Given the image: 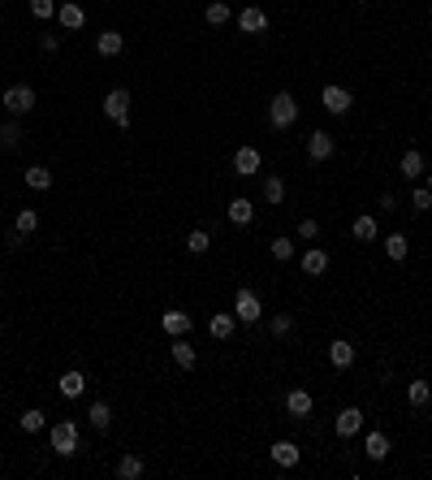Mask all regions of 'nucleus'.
<instances>
[{
  "label": "nucleus",
  "mask_w": 432,
  "mask_h": 480,
  "mask_svg": "<svg viewBox=\"0 0 432 480\" xmlns=\"http://www.w3.org/2000/svg\"><path fill=\"white\" fill-rule=\"evenodd\" d=\"M333 151H338V139L329 130H311L307 134V156L315 160V165H320V160H333Z\"/></svg>",
  "instance_id": "7"
},
{
  "label": "nucleus",
  "mask_w": 432,
  "mask_h": 480,
  "mask_svg": "<svg viewBox=\"0 0 432 480\" xmlns=\"http://www.w3.org/2000/svg\"><path fill=\"white\" fill-rule=\"evenodd\" d=\"M35 100H39L35 87H31V82H18V87H9L5 95H0V109H5L9 117H26V113L35 109Z\"/></svg>",
  "instance_id": "3"
},
{
  "label": "nucleus",
  "mask_w": 432,
  "mask_h": 480,
  "mask_svg": "<svg viewBox=\"0 0 432 480\" xmlns=\"http://www.w3.org/2000/svg\"><path fill=\"white\" fill-rule=\"evenodd\" d=\"M268 251H273V260H277V264H290V260L298 255L294 238H273V247H268Z\"/></svg>",
  "instance_id": "30"
},
{
  "label": "nucleus",
  "mask_w": 432,
  "mask_h": 480,
  "mask_svg": "<svg viewBox=\"0 0 432 480\" xmlns=\"http://www.w3.org/2000/svg\"><path fill=\"white\" fill-rule=\"evenodd\" d=\"M234 22H238V31H242V35H264V31H268V14H264V9H255V5H247L242 14H234Z\"/></svg>",
  "instance_id": "10"
},
{
  "label": "nucleus",
  "mask_w": 432,
  "mask_h": 480,
  "mask_svg": "<svg viewBox=\"0 0 432 480\" xmlns=\"http://www.w3.org/2000/svg\"><path fill=\"white\" fill-rule=\"evenodd\" d=\"M104 117L113 122L117 130H130V91L126 87H113L104 95Z\"/></svg>",
  "instance_id": "4"
},
{
  "label": "nucleus",
  "mask_w": 432,
  "mask_h": 480,
  "mask_svg": "<svg viewBox=\"0 0 432 480\" xmlns=\"http://www.w3.org/2000/svg\"><path fill=\"white\" fill-rule=\"evenodd\" d=\"M320 104H324V113H333V117H346V113H350V104H355V95H350L346 87L329 82V87L320 91Z\"/></svg>",
  "instance_id": "5"
},
{
  "label": "nucleus",
  "mask_w": 432,
  "mask_h": 480,
  "mask_svg": "<svg viewBox=\"0 0 432 480\" xmlns=\"http://www.w3.org/2000/svg\"><path fill=\"white\" fill-rule=\"evenodd\" d=\"M0 147H5V151H18V147H22V122H18V117L0 122Z\"/></svg>",
  "instance_id": "25"
},
{
  "label": "nucleus",
  "mask_w": 432,
  "mask_h": 480,
  "mask_svg": "<svg viewBox=\"0 0 432 480\" xmlns=\"http://www.w3.org/2000/svg\"><path fill=\"white\" fill-rule=\"evenodd\" d=\"M0 5H9V0H0Z\"/></svg>",
  "instance_id": "43"
},
{
  "label": "nucleus",
  "mask_w": 432,
  "mask_h": 480,
  "mask_svg": "<svg viewBox=\"0 0 432 480\" xmlns=\"http://www.w3.org/2000/svg\"><path fill=\"white\" fill-rule=\"evenodd\" d=\"M329 363L333 368H355V342H346V338L329 342Z\"/></svg>",
  "instance_id": "21"
},
{
  "label": "nucleus",
  "mask_w": 432,
  "mask_h": 480,
  "mask_svg": "<svg viewBox=\"0 0 432 480\" xmlns=\"http://www.w3.org/2000/svg\"><path fill=\"white\" fill-rule=\"evenodd\" d=\"M57 5H61V0H31V14L39 22H48V18H57Z\"/></svg>",
  "instance_id": "38"
},
{
  "label": "nucleus",
  "mask_w": 432,
  "mask_h": 480,
  "mask_svg": "<svg viewBox=\"0 0 432 480\" xmlns=\"http://www.w3.org/2000/svg\"><path fill=\"white\" fill-rule=\"evenodd\" d=\"M350 234L359 238V242H372L376 234H381V230H376V217H355V225H350Z\"/></svg>",
  "instance_id": "29"
},
{
  "label": "nucleus",
  "mask_w": 432,
  "mask_h": 480,
  "mask_svg": "<svg viewBox=\"0 0 432 480\" xmlns=\"http://www.w3.org/2000/svg\"><path fill=\"white\" fill-rule=\"evenodd\" d=\"M311 407H315V402H311L307 390H290V394H286V415H290V420H307Z\"/></svg>",
  "instance_id": "17"
},
{
  "label": "nucleus",
  "mask_w": 432,
  "mask_h": 480,
  "mask_svg": "<svg viewBox=\"0 0 432 480\" xmlns=\"http://www.w3.org/2000/svg\"><path fill=\"white\" fill-rule=\"evenodd\" d=\"M14 230L31 238V234L39 230V212H35V208H22V212H18V221H14Z\"/></svg>",
  "instance_id": "32"
},
{
  "label": "nucleus",
  "mask_w": 432,
  "mask_h": 480,
  "mask_svg": "<svg viewBox=\"0 0 432 480\" xmlns=\"http://www.w3.org/2000/svg\"><path fill=\"white\" fill-rule=\"evenodd\" d=\"M234 329H238V316H234V311H212L207 334H212L216 342H230V338H234Z\"/></svg>",
  "instance_id": "12"
},
{
  "label": "nucleus",
  "mask_w": 432,
  "mask_h": 480,
  "mask_svg": "<svg viewBox=\"0 0 432 480\" xmlns=\"http://www.w3.org/2000/svg\"><path fill=\"white\" fill-rule=\"evenodd\" d=\"M113 471H117V480H139V476H143L147 467H143V459H139V454H122Z\"/></svg>",
  "instance_id": "26"
},
{
  "label": "nucleus",
  "mask_w": 432,
  "mask_h": 480,
  "mask_svg": "<svg viewBox=\"0 0 432 480\" xmlns=\"http://www.w3.org/2000/svg\"><path fill=\"white\" fill-rule=\"evenodd\" d=\"M48 446H52L57 459H74L82 450L78 446V424L74 420H57V424H52V433H48Z\"/></svg>",
  "instance_id": "1"
},
{
  "label": "nucleus",
  "mask_w": 432,
  "mask_h": 480,
  "mask_svg": "<svg viewBox=\"0 0 432 480\" xmlns=\"http://www.w3.org/2000/svg\"><path fill=\"white\" fill-rule=\"evenodd\" d=\"M298 122V100L290 91H277L273 100H268V126L273 130H290Z\"/></svg>",
  "instance_id": "2"
},
{
  "label": "nucleus",
  "mask_w": 432,
  "mask_h": 480,
  "mask_svg": "<svg viewBox=\"0 0 432 480\" xmlns=\"http://www.w3.org/2000/svg\"><path fill=\"white\" fill-rule=\"evenodd\" d=\"M0 31H5V22H0Z\"/></svg>",
  "instance_id": "44"
},
{
  "label": "nucleus",
  "mask_w": 432,
  "mask_h": 480,
  "mask_svg": "<svg viewBox=\"0 0 432 480\" xmlns=\"http://www.w3.org/2000/svg\"><path fill=\"white\" fill-rule=\"evenodd\" d=\"M428 191H432V174H428Z\"/></svg>",
  "instance_id": "42"
},
{
  "label": "nucleus",
  "mask_w": 432,
  "mask_h": 480,
  "mask_svg": "<svg viewBox=\"0 0 432 480\" xmlns=\"http://www.w3.org/2000/svg\"><path fill=\"white\" fill-rule=\"evenodd\" d=\"M298 238H303V242L320 238V225H315V221H298Z\"/></svg>",
  "instance_id": "40"
},
{
  "label": "nucleus",
  "mask_w": 432,
  "mask_h": 480,
  "mask_svg": "<svg viewBox=\"0 0 432 480\" xmlns=\"http://www.w3.org/2000/svg\"><path fill=\"white\" fill-rule=\"evenodd\" d=\"M207 247H212V234H207V230H190V234H186V251H190V255H203Z\"/></svg>",
  "instance_id": "34"
},
{
  "label": "nucleus",
  "mask_w": 432,
  "mask_h": 480,
  "mask_svg": "<svg viewBox=\"0 0 432 480\" xmlns=\"http://www.w3.org/2000/svg\"><path fill=\"white\" fill-rule=\"evenodd\" d=\"M268 329H273V338H286V334L294 329V316H290V311H277L273 320H268Z\"/></svg>",
  "instance_id": "37"
},
{
  "label": "nucleus",
  "mask_w": 432,
  "mask_h": 480,
  "mask_svg": "<svg viewBox=\"0 0 432 480\" xmlns=\"http://www.w3.org/2000/svg\"><path fill=\"white\" fill-rule=\"evenodd\" d=\"M190 325H195L190 311H165V316H160V329H165L169 338H186V334H190Z\"/></svg>",
  "instance_id": "15"
},
{
  "label": "nucleus",
  "mask_w": 432,
  "mask_h": 480,
  "mask_svg": "<svg viewBox=\"0 0 432 480\" xmlns=\"http://www.w3.org/2000/svg\"><path fill=\"white\" fill-rule=\"evenodd\" d=\"M61 48V35H43V52H57Z\"/></svg>",
  "instance_id": "41"
},
{
  "label": "nucleus",
  "mask_w": 432,
  "mask_h": 480,
  "mask_svg": "<svg viewBox=\"0 0 432 480\" xmlns=\"http://www.w3.org/2000/svg\"><path fill=\"white\" fill-rule=\"evenodd\" d=\"M22 182H26V186H31V191H48V186H52V174H48V169H43V165H31V169H26V178H22Z\"/></svg>",
  "instance_id": "31"
},
{
  "label": "nucleus",
  "mask_w": 432,
  "mask_h": 480,
  "mask_svg": "<svg viewBox=\"0 0 432 480\" xmlns=\"http://www.w3.org/2000/svg\"><path fill=\"white\" fill-rule=\"evenodd\" d=\"M234 316L242 320V325H255V320L264 316L259 294H255V290H238V294H234Z\"/></svg>",
  "instance_id": "6"
},
{
  "label": "nucleus",
  "mask_w": 432,
  "mask_h": 480,
  "mask_svg": "<svg viewBox=\"0 0 432 480\" xmlns=\"http://www.w3.org/2000/svg\"><path fill=\"white\" fill-rule=\"evenodd\" d=\"M87 420H91L95 433H108V429H113V407H108L104 398H95V402L87 407Z\"/></svg>",
  "instance_id": "18"
},
{
  "label": "nucleus",
  "mask_w": 432,
  "mask_h": 480,
  "mask_svg": "<svg viewBox=\"0 0 432 480\" xmlns=\"http://www.w3.org/2000/svg\"><path fill=\"white\" fill-rule=\"evenodd\" d=\"M57 22H61V31H82L87 26V9L78 5V0H61V5H57Z\"/></svg>",
  "instance_id": "9"
},
{
  "label": "nucleus",
  "mask_w": 432,
  "mask_h": 480,
  "mask_svg": "<svg viewBox=\"0 0 432 480\" xmlns=\"http://www.w3.org/2000/svg\"><path fill=\"white\" fill-rule=\"evenodd\" d=\"M363 420H367V415H363L359 407H342L338 420H333V433H338V437H355V433H363Z\"/></svg>",
  "instance_id": "8"
},
{
  "label": "nucleus",
  "mask_w": 432,
  "mask_h": 480,
  "mask_svg": "<svg viewBox=\"0 0 432 480\" xmlns=\"http://www.w3.org/2000/svg\"><path fill=\"white\" fill-rule=\"evenodd\" d=\"M122 48H126V35H122V31H104V35L95 39V52H99V57H122Z\"/></svg>",
  "instance_id": "22"
},
{
  "label": "nucleus",
  "mask_w": 432,
  "mask_h": 480,
  "mask_svg": "<svg viewBox=\"0 0 432 480\" xmlns=\"http://www.w3.org/2000/svg\"><path fill=\"white\" fill-rule=\"evenodd\" d=\"M203 22L207 26H225V22H234V9L225 5V0H212V5L203 9Z\"/></svg>",
  "instance_id": "27"
},
{
  "label": "nucleus",
  "mask_w": 432,
  "mask_h": 480,
  "mask_svg": "<svg viewBox=\"0 0 432 480\" xmlns=\"http://www.w3.org/2000/svg\"><path fill=\"white\" fill-rule=\"evenodd\" d=\"M18 424H22V433H43V411L39 407H26L18 415Z\"/></svg>",
  "instance_id": "33"
},
{
  "label": "nucleus",
  "mask_w": 432,
  "mask_h": 480,
  "mask_svg": "<svg viewBox=\"0 0 432 480\" xmlns=\"http://www.w3.org/2000/svg\"><path fill=\"white\" fill-rule=\"evenodd\" d=\"M406 402H411V407H428V402H432V385H428V381H411V385H406Z\"/></svg>",
  "instance_id": "28"
},
{
  "label": "nucleus",
  "mask_w": 432,
  "mask_h": 480,
  "mask_svg": "<svg viewBox=\"0 0 432 480\" xmlns=\"http://www.w3.org/2000/svg\"><path fill=\"white\" fill-rule=\"evenodd\" d=\"M411 208H415V212H428V208H432V191H428V186H415V191H411Z\"/></svg>",
  "instance_id": "39"
},
{
  "label": "nucleus",
  "mask_w": 432,
  "mask_h": 480,
  "mask_svg": "<svg viewBox=\"0 0 432 480\" xmlns=\"http://www.w3.org/2000/svg\"><path fill=\"white\" fill-rule=\"evenodd\" d=\"M286 199V182L281 178H264V203H281Z\"/></svg>",
  "instance_id": "36"
},
{
  "label": "nucleus",
  "mask_w": 432,
  "mask_h": 480,
  "mask_svg": "<svg viewBox=\"0 0 432 480\" xmlns=\"http://www.w3.org/2000/svg\"><path fill=\"white\" fill-rule=\"evenodd\" d=\"M0 467H5V459H0Z\"/></svg>",
  "instance_id": "45"
},
{
  "label": "nucleus",
  "mask_w": 432,
  "mask_h": 480,
  "mask_svg": "<svg viewBox=\"0 0 432 480\" xmlns=\"http://www.w3.org/2000/svg\"><path fill=\"white\" fill-rule=\"evenodd\" d=\"M268 459H273L277 467H298V459H303V450H298V442H273L268 446Z\"/></svg>",
  "instance_id": "11"
},
{
  "label": "nucleus",
  "mask_w": 432,
  "mask_h": 480,
  "mask_svg": "<svg viewBox=\"0 0 432 480\" xmlns=\"http://www.w3.org/2000/svg\"><path fill=\"white\" fill-rule=\"evenodd\" d=\"M363 454H367L372 463H385V459H389V437H385L381 429H372V433L363 437Z\"/></svg>",
  "instance_id": "16"
},
{
  "label": "nucleus",
  "mask_w": 432,
  "mask_h": 480,
  "mask_svg": "<svg viewBox=\"0 0 432 480\" xmlns=\"http://www.w3.org/2000/svg\"><path fill=\"white\" fill-rule=\"evenodd\" d=\"M385 251H389V260H406L411 238H406V234H389V238H385Z\"/></svg>",
  "instance_id": "35"
},
{
  "label": "nucleus",
  "mask_w": 432,
  "mask_h": 480,
  "mask_svg": "<svg viewBox=\"0 0 432 480\" xmlns=\"http://www.w3.org/2000/svg\"><path fill=\"white\" fill-rule=\"evenodd\" d=\"M169 355H173V363H178V368H186V372H190V368L199 363V355H195V346H190L186 338H173V346H169Z\"/></svg>",
  "instance_id": "24"
},
{
  "label": "nucleus",
  "mask_w": 432,
  "mask_h": 480,
  "mask_svg": "<svg viewBox=\"0 0 432 480\" xmlns=\"http://www.w3.org/2000/svg\"><path fill=\"white\" fill-rule=\"evenodd\" d=\"M298 264H303L307 277H324V273H329V251H324V247H307Z\"/></svg>",
  "instance_id": "14"
},
{
  "label": "nucleus",
  "mask_w": 432,
  "mask_h": 480,
  "mask_svg": "<svg viewBox=\"0 0 432 480\" xmlns=\"http://www.w3.org/2000/svg\"><path fill=\"white\" fill-rule=\"evenodd\" d=\"M259 165H264L259 147H238V151H234V174H238V178H251V174H259Z\"/></svg>",
  "instance_id": "13"
},
{
  "label": "nucleus",
  "mask_w": 432,
  "mask_h": 480,
  "mask_svg": "<svg viewBox=\"0 0 432 480\" xmlns=\"http://www.w3.org/2000/svg\"><path fill=\"white\" fill-rule=\"evenodd\" d=\"M398 174H402V178H411V182H419V178H423V151H415V147H411V151H402Z\"/></svg>",
  "instance_id": "20"
},
{
  "label": "nucleus",
  "mask_w": 432,
  "mask_h": 480,
  "mask_svg": "<svg viewBox=\"0 0 432 480\" xmlns=\"http://www.w3.org/2000/svg\"><path fill=\"white\" fill-rule=\"evenodd\" d=\"M225 212H230V221H234V225H251V221H255V208H251V199H247V195L230 199V208H225Z\"/></svg>",
  "instance_id": "23"
},
{
  "label": "nucleus",
  "mask_w": 432,
  "mask_h": 480,
  "mask_svg": "<svg viewBox=\"0 0 432 480\" xmlns=\"http://www.w3.org/2000/svg\"><path fill=\"white\" fill-rule=\"evenodd\" d=\"M57 390H61V398H78V394H87V377H82L78 368H70V372H61Z\"/></svg>",
  "instance_id": "19"
}]
</instances>
